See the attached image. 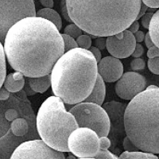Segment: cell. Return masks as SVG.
<instances>
[{
    "mask_svg": "<svg viewBox=\"0 0 159 159\" xmlns=\"http://www.w3.org/2000/svg\"><path fill=\"white\" fill-rule=\"evenodd\" d=\"M4 52L14 70L29 78L50 74L65 53L56 25L41 17H26L13 25L4 40Z\"/></svg>",
    "mask_w": 159,
    "mask_h": 159,
    "instance_id": "6da1fadb",
    "label": "cell"
},
{
    "mask_svg": "<svg viewBox=\"0 0 159 159\" xmlns=\"http://www.w3.org/2000/svg\"><path fill=\"white\" fill-rule=\"evenodd\" d=\"M72 22L96 37L127 30L135 21L142 0H65Z\"/></svg>",
    "mask_w": 159,
    "mask_h": 159,
    "instance_id": "7a4b0ae2",
    "label": "cell"
},
{
    "mask_svg": "<svg viewBox=\"0 0 159 159\" xmlns=\"http://www.w3.org/2000/svg\"><path fill=\"white\" fill-rule=\"evenodd\" d=\"M55 96L67 104L84 101L92 92L98 76L97 61L89 49L76 48L58 59L50 73Z\"/></svg>",
    "mask_w": 159,
    "mask_h": 159,
    "instance_id": "3957f363",
    "label": "cell"
},
{
    "mask_svg": "<svg viewBox=\"0 0 159 159\" xmlns=\"http://www.w3.org/2000/svg\"><path fill=\"white\" fill-rule=\"evenodd\" d=\"M126 134L143 152L159 154V87L150 85L125 108Z\"/></svg>",
    "mask_w": 159,
    "mask_h": 159,
    "instance_id": "277c9868",
    "label": "cell"
},
{
    "mask_svg": "<svg viewBox=\"0 0 159 159\" xmlns=\"http://www.w3.org/2000/svg\"><path fill=\"white\" fill-rule=\"evenodd\" d=\"M37 131L49 147L69 152L68 139L78 124L74 116L65 110V103L57 96H50L41 105L36 118Z\"/></svg>",
    "mask_w": 159,
    "mask_h": 159,
    "instance_id": "5b68a950",
    "label": "cell"
},
{
    "mask_svg": "<svg viewBox=\"0 0 159 159\" xmlns=\"http://www.w3.org/2000/svg\"><path fill=\"white\" fill-rule=\"evenodd\" d=\"M79 127L94 130L99 137H107L110 131V118L104 108L96 103L81 102L69 111Z\"/></svg>",
    "mask_w": 159,
    "mask_h": 159,
    "instance_id": "8992f818",
    "label": "cell"
},
{
    "mask_svg": "<svg viewBox=\"0 0 159 159\" xmlns=\"http://www.w3.org/2000/svg\"><path fill=\"white\" fill-rule=\"evenodd\" d=\"M36 16L34 0H0V42L13 25L26 17Z\"/></svg>",
    "mask_w": 159,
    "mask_h": 159,
    "instance_id": "52a82bcc",
    "label": "cell"
},
{
    "mask_svg": "<svg viewBox=\"0 0 159 159\" xmlns=\"http://www.w3.org/2000/svg\"><path fill=\"white\" fill-rule=\"evenodd\" d=\"M68 147L78 158H94L100 150L99 137L91 129L78 127L69 135Z\"/></svg>",
    "mask_w": 159,
    "mask_h": 159,
    "instance_id": "ba28073f",
    "label": "cell"
},
{
    "mask_svg": "<svg viewBox=\"0 0 159 159\" xmlns=\"http://www.w3.org/2000/svg\"><path fill=\"white\" fill-rule=\"evenodd\" d=\"M11 159H65L63 152L49 147L42 139H31L18 146Z\"/></svg>",
    "mask_w": 159,
    "mask_h": 159,
    "instance_id": "9c48e42d",
    "label": "cell"
},
{
    "mask_svg": "<svg viewBox=\"0 0 159 159\" xmlns=\"http://www.w3.org/2000/svg\"><path fill=\"white\" fill-rule=\"evenodd\" d=\"M134 34L128 30L121 31L106 38V48L108 52L118 59L127 58L133 53L136 45Z\"/></svg>",
    "mask_w": 159,
    "mask_h": 159,
    "instance_id": "30bf717a",
    "label": "cell"
},
{
    "mask_svg": "<svg viewBox=\"0 0 159 159\" xmlns=\"http://www.w3.org/2000/svg\"><path fill=\"white\" fill-rule=\"evenodd\" d=\"M146 89V78L135 72H127L123 73L116 84L117 96L126 100H131Z\"/></svg>",
    "mask_w": 159,
    "mask_h": 159,
    "instance_id": "8fae6325",
    "label": "cell"
},
{
    "mask_svg": "<svg viewBox=\"0 0 159 159\" xmlns=\"http://www.w3.org/2000/svg\"><path fill=\"white\" fill-rule=\"evenodd\" d=\"M97 71L104 82H116L123 74V65L118 58L106 57L97 63Z\"/></svg>",
    "mask_w": 159,
    "mask_h": 159,
    "instance_id": "7c38bea8",
    "label": "cell"
},
{
    "mask_svg": "<svg viewBox=\"0 0 159 159\" xmlns=\"http://www.w3.org/2000/svg\"><path fill=\"white\" fill-rule=\"evenodd\" d=\"M31 140L29 137L15 135L11 128L0 137V159H11L15 149L23 142Z\"/></svg>",
    "mask_w": 159,
    "mask_h": 159,
    "instance_id": "4fadbf2b",
    "label": "cell"
},
{
    "mask_svg": "<svg viewBox=\"0 0 159 159\" xmlns=\"http://www.w3.org/2000/svg\"><path fill=\"white\" fill-rule=\"evenodd\" d=\"M106 96V86L105 82L102 77L98 74L96 84L93 89L89 96L84 99V102L96 103L98 105H103Z\"/></svg>",
    "mask_w": 159,
    "mask_h": 159,
    "instance_id": "5bb4252c",
    "label": "cell"
},
{
    "mask_svg": "<svg viewBox=\"0 0 159 159\" xmlns=\"http://www.w3.org/2000/svg\"><path fill=\"white\" fill-rule=\"evenodd\" d=\"M25 79L23 74L19 72L10 73L6 76L3 82V87L12 93L20 92L25 85Z\"/></svg>",
    "mask_w": 159,
    "mask_h": 159,
    "instance_id": "9a60e30c",
    "label": "cell"
},
{
    "mask_svg": "<svg viewBox=\"0 0 159 159\" xmlns=\"http://www.w3.org/2000/svg\"><path fill=\"white\" fill-rule=\"evenodd\" d=\"M12 132L15 135L21 137H29L30 139H37L36 134L34 132H30V124L26 119L24 118H17L11 123V127Z\"/></svg>",
    "mask_w": 159,
    "mask_h": 159,
    "instance_id": "2e32d148",
    "label": "cell"
},
{
    "mask_svg": "<svg viewBox=\"0 0 159 159\" xmlns=\"http://www.w3.org/2000/svg\"><path fill=\"white\" fill-rule=\"evenodd\" d=\"M28 83L30 87L36 93H44L51 87V76L48 74L40 77L30 78Z\"/></svg>",
    "mask_w": 159,
    "mask_h": 159,
    "instance_id": "e0dca14e",
    "label": "cell"
},
{
    "mask_svg": "<svg viewBox=\"0 0 159 159\" xmlns=\"http://www.w3.org/2000/svg\"><path fill=\"white\" fill-rule=\"evenodd\" d=\"M37 17H41L42 18L48 20L52 23L54 24L58 29V30H61L62 27V20L61 17L57 12L56 11L52 8H43V9L39 10L36 12Z\"/></svg>",
    "mask_w": 159,
    "mask_h": 159,
    "instance_id": "ac0fdd59",
    "label": "cell"
},
{
    "mask_svg": "<svg viewBox=\"0 0 159 159\" xmlns=\"http://www.w3.org/2000/svg\"><path fill=\"white\" fill-rule=\"evenodd\" d=\"M148 30L154 45L159 48V10L154 13Z\"/></svg>",
    "mask_w": 159,
    "mask_h": 159,
    "instance_id": "d6986e66",
    "label": "cell"
},
{
    "mask_svg": "<svg viewBox=\"0 0 159 159\" xmlns=\"http://www.w3.org/2000/svg\"><path fill=\"white\" fill-rule=\"evenodd\" d=\"M119 159H158V157L152 153L143 151H124Z\"/></svg>",
    "mask_w": 159,
    "mask_h": 159,
    "instance_id": "ffe728a7",
    "label": "cell"
},
{
    "mask_svg": "<svg viewBox=\"0 0 159 159\" xmlns=\"http://www.w3.org/2000/svg\"><path fill=\"white\" fill-rule=\"evenodd\" d=\"M0 102H1V100H0ZM9 104L10 98L7 100L2 101V103H0V137L5 134L8 130V129H6L7 124L5 123V121H7V119L5 118V111L7 108V106H9Z\"/></svg>",
    "mask_w": 159,
    "mask_h": 159,
    "instance_id": "44dd1931",
    "label": "cell"
},
{
    "mask_svg": "<svg viewBox=\"0 0 159 159\" xmlns=\"http://www.w3.org/2000/svg\"><path fill=\"white\" fill-rule=\"evenodd\" d=\"M7 76V63L6 55L2 42H0V88L3 85V82Z\"/></svg>",
    "mask_w": 159,
    "mask_h": 159,
    "instance_id": "7402d4cb",
    "label": "cell"
},
{
    "mask_svg": "<svg viewBox=\"0 0 159 159\" xmlns=\"http://www.w3.org/2000/svg\"><path fill=\"white\" fill-rule=\"evenodd\" d=\"M63 34L69 35V36H71L72 38L76 39L78 37L82 35V30L75 23H71L65 28Z\"/></svg>",
    "mask_w": 159,
    "mask_h": 159,
    "instance_id": "603a6c76",
    "label": "cell"
},
{
    "mask_svg": "<svg viewBox=\"0 0 159 159\" xmlns=\"http://www.w3.org/2000/svg\"><path fill=\"white\" fill-rule=\"evenodd\" d=\"M61 37L63 38L65 52H68V51L71 50V49L78 48V45L76 43L75 38H72V37L69 36L67 34H61Z\"/></svg>",
    "mask_w": 159,
    "mask_h": 159,
    "instance_id": "cb8c5ba5",
    "label": "cell"
},
{
    "mask_svg": "<svg viewBox=\"0 0 159 159\" xmlns=\"http://www.w3.org/2000/svg\"><path fill=\"white\" fill-rule=\"evenodd\" d=\"M76 42L78 45V47L81 48V49H89V48L92 46V38L89 35H80L76 38Z\"/></svg>",
    "mask_w": 159,
    "mask_h": 159,
    "instance_id": "d4e9b609",
    "label": "cell"
},
{
    "mask_svg": "<svg viewBox=\"0 0 159 159\" xmlns=\"http://www.w3.org/2000/svg\"><path fill=\"white\" fill-rule=\"evenodd\" d=\"M147 65L152 73L159 75V57L154 58H149Z\"/></svg>",
    "mask_w": 159,
    "mask_h": 159,
    "instance_id": "484cf974",
    "label": "cell"
},
{
    "mask_svg": "<svg viewBox=\"0 0 159 159\" xmlns=\"http://www.w3.org/2000/svg\"><path fill=\"white\" fill-rule=\"evenodd\" d=\"M96 159H119V157L111 152L108 150V149H100L98 154L95 156Z\"/></svg>",
    "mask_w": 159,
    "mask_h": 159,
    "instance_id": "4316f807",
    "label": "cell"
},
{
    "mask_svg": "<svg viewBox=\"0 0 159 159\" xmlns=\"http://www.w3.org/2000/svg\"><path fill=\"white\" fill-rule=\"evenodd\" d=\"M146 63L143 59L140 57H138L134 59L130 62V67L133 70H143L145 69Z\"/></svg>",
    "mask_w": 159,
    "mask_h": 159,
    "instance_id": "83f0119b",
    "label": "cell"
},
{
    "mask_svg": "<svg viewBox=\"0 0 159 159\" xmlns=\"http://www.w3.org/2000/svg\"><path fill=\"white\" fill-rule=\"evenodd\" d=\"M123 147H124L126 151H139V149L137 147H135V145L130 141L128 137H125L124 140H123Z\"/></svg>",
    "mask_w": 159,
    "mask_h": 159,
    "instance_id": "f1b7e54d",
    "label": "cell"
},
{
    "mask_svg": "<svg viewBox=\"0 0 159 159\" xmlns=\"http://www.w3.org/2000/svg\"><path fill=\"white\" fill-rule=\"evenodd\" d=\"M61 15L62 17H64L67 22H70V23H73L72 21V19L70 18L69 15V13H68V10H67V7H66V2H65V0H61Z\"/></svg>",
    "mask_w": 159,
    "mask_h": 159,
    "instance_id": "f546056e",
    "label": "cell"
},
{
    "mask_svg": "<svg viewBox=\"0 0 159 159\" xmlns=\"http://www.w3.org/2000/svg\"><path fill=\"white\" fill-rule=\"evenodd\" d=\"M153 15H154V13L147 12L141 18V23L145 29H148L149 28V25H150V20H151Z\"/></svg>",
    "mask_w": 159,
    "mask_h": 159,
    "instance_id": "4dcf8cb0",
    "label": "cell"
},
{
    "mask_svg": "<svg viewBox=\"0 0 159 159\" xmlns=\"http://www.w3.org/2000/svg\"><path fill=\"white\" fill-rule=\"evenodd\" d=\"M143 52H144V49H143V45L140 43H136L135 48H134V50L131 56L134 58L140 57L143 54Z\"/></svg>",
    "mask_w": 159,
    "mask_h": 159,
    "instance_id": "1f68e13d",
    "label": "cell"
},
{
    "mask_svg": "<svg viewBox=\"0 0 159 159\" xmlns=\"http://www.w3.org/2000/svg\"><path fill=\"white\" fill-rule=\"evenodd\" d=\"M96 47L99 49H104L106 47V38L105 37H97L95 41Z\"/></svg>",
    "mask_w": 159,
    "mask_h": 159,
    "instance_id": "d6a6232c",
    "label": "cell"
},
{
    "mask_svg": "<svg viewBox=\"0 0 159 159\" xmlns=\"http://www.w3.org/2000/svg\"><path fill=\"white\" fill-rule=\"evenodd\" d=\"M147 57L149 58H154L159 57V48L157 47L156 45L149 48L148 51H147Z\"/></svg>",
    "mask_w": 159,
    "mask_h": 159,
    "instance_id": "836d02e7",
    "label": "cell"
},
{
    "mask_svg": "<svg viewBox=\"0 0 159 159\" xmlns=\"http://www.w3.org/2000/svg\"><path fill=\"white\" fill-rule=\"evenodd\" d=\"M111 147V141L107 137H99L100 149H108Z\"/></svg>",
    "mask_w": 159,
    "mask_h": 159,
    "instance_id": "e575fe53",
    "label": "cell"
},
{
    "mask_svg": "<svg viewBox=\"0 0 159 159\" xmlns=\"http://www.w3.org/2000/svg\"><path fill=\"white\" fill-rule=\"evenodd\" d=\"M142 2L149 8H159V0H142Z\"/></svg>",
    "mask_w": 159,
    "mask_h": 159,
    "instance_id": "d590c367",
    "label": "cell"
},
{
    "mask_svg": "<svg viewBox=\"0 0 159 159\" xmlns=\"http://www.w3.org/2000/svg\"><path fill=\"white\" fill-rule=\"evenodd\" d=\"M89 50L92 52V54H93V56H94V57L96 58V61H97L98 63V62L101 60L102 55H101V52H100V49L96 48V46H91V47L89 48Z\"/></svg>",
    "mask_w": 159,
    "mask_h": 159,
    "instance_id": "8d00e7d4",
    "label": "cell"
},
{
    "mask_svg": "<svg viewBox=\"0 0 159 159\" xmlns=\"http://www.w3.org/2000/svg\"><path fill=\"white\" fill-rule=\"evenodd\" d=\"M11 96V92L5 89L4 87L0 88V100L1 101H5L7 100Z\"/></svg>",
    "mask_w": 159,
    "mask_h": 159,
    "instance_id": "74e56055",
    "label": "cell"
},
{
    "mask_svg": "<svg viewBox=\"0 0 159 159\" xmlns=\"http://www.w3.org/2000/svg\"><path fill=\"white\" fill-rule=\"evenodd\" d=\"M127 30L130 31L132 34H134V33L137 32L139 30V22H138V20H135V21H134V22H132L130 25V26H129Z\"/></svg>",
    "mask_w": 159,
    "mask_h": 159,
    "instance_id": "f35d334b",
    "label": "cell"
},
{
    "mask_svg": "<svg viewBox=\"0 0 159 159\" xmlns=\"http://www.w3.org/2000/svg\"><path fill=\"white\" fill-rule=\"evenodd\" d=\"M134 38H135V41L137 43H140V42H143L145 38V34L143 31L138 30L137 32L134 34Z\"/></svg>",
    "mask_w": 159,
    "mask_h": 159,
    "instance_id": "ab89813d",
    "label": "cell"
},
{
    "mask_svg": "<svg viewBox=\"0 0 159 159\" xmlns=\"http://www.w3.org/2000/svg\"><path fill=\"white\" fill-rule=\"evenodd\" d=\"M147 9H148V7H147V6L145 5L144 3H143V2H142L141 7H140V10H139V14H138V16L136 17V20H139V18H141L142 17H143V15H144L145 14L147 13Z\"/></svg>",
    "mask_w": 159,
    "mask_h": 159,
    "instance_id": "60d3db41",
    "label": "cell"
},
{
    "mask_svg": "<svg viewBox=\"0 0 159 159\" xmlns=\"http://www.w3.org/2000/svg\"><path fill=\"white\" fill-rule=\"evenodd\" d=\"M144 40H145V44H146V45H147V47L148 48V49L154 45V42H153L151 38H150V34H149V32L147 33V34H145Z\"/></svg>",
    "mask_w": 159,
    "mask_h": 159,
    "instance_id": "b9f144b4",
    "label": "cell"
},
{
    "mask_svg": "<svg viewBox=\"0 0 159 159\" xmlns=\"http://www.w3.org/2000/svg\"><path fill=\"white\" fill-rule=\"evenodd\" d=\"M23 89H24V93H25L26 96H34V95L36 93L33 90V89L30 87L29 83H28V82L26 84H25V85H24Z\"/></svg>",
    "mask_w": 159,
    "mask_h": 159,
    "instance_id": "7bdbcfd3",
    "label": "cell"
},
{
    "mask_svg": "<svg viewBox=\"0 0 159 159\" xmlns=\"http://www.w3.org/2000/svg\"><path fill=\"white\" fill-rule=\"evenodd\" d=\"M40 3L45 8L53 7V0H40Z\"/></svg>",
    "mask_w": 159,
    "mask_h": 159,
    "instance_id": "ee69618b",
    "label": "cell"
},
{
    "mask_svg": "<svg viewBox=\"0 0 159 159\" xmlns=\"http://www.w3.org/2000/svg\"><path fill=\"white\" fill-rule=\"evenodd\" d=\"M78 159H96V158H78Z\"/></svg>",
    "mask_w": 159,
    "mask_h": 159,
    "instance_id": "f6af8a7d",
    "label": "cell"
},
{
    "mask_svg": "<svg viewBox=\"0 0 159 159\" xmlns=\"http://www.w3.org/2000/svg\"><path fill=\"white\" fill-rule=\"evenodd\" d=\"M157 157H158V159H159V155H158V156H157Z\"/></svg>",
    "mask_w": 159,
    "mask_h": 159,
    "instance_id": "bcb514c9",
    "label": "cell"
}]
</instances>
